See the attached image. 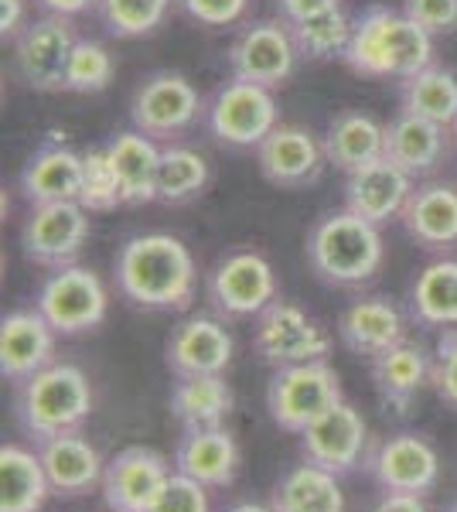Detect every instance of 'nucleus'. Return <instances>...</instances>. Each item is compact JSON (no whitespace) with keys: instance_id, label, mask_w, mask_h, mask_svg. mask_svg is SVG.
Here are the masks:
<instances>
[{"instance_id":"obj_19","label":"nucleus","mask_w":457,"mask_h":512,"mask_svg":"<svg viewBox=\"0 0 457 512\" xmlns=\"http://www.w3.org/2000/svg\"><path fill=\"white\" fill-rule=\"evenodd\" d=\"M58 332L38 308L11 311L0 321V376L4 383H24L55 362Z\"/></svg>"},{"instance_id":"obj_5","label":"nucleus","mask_w":457,"mask_h":512,"mask_svg":"<svg viewBox=\"0 0 457 512\" xmlns=\"http://www.w3.org/2000/svg\"><path fill=\"white\" fill-rule=\"evenodd\" d=\"M342 376L328 359L297 362V366L273 369L267 386L270 420L287 434L301 437L321 414L342 403Z\"/></svg>"},{"instance_id":"obj_7","label":"nucleus","mask_w":457,"mask_h":512,"mask_svg":"<svg viewBox=\"0 0 457 512\" xmlns=\"http://www.w3.org/2000/svg\"><path fill=\"white\" fill-rule=\"evenodd\" d=\"M35 308L62 338H76L103 325L110 311V294L96 270L72 263V267L52 270V277L41 284L35 297Z\"/></svg>"},{"instance_id":"obj_21","label":"nucleus","mask_w":457,"mask_h":512,"mask_svg":"<svg viewBox=\"0 0 457 512\" xmlns=\"http://www.w3.org/2000/svg\"><path fill=\"white\" fill-rule=\"evenodd\" d=\"M406 338V318L389 297H359L338 315V342L359 359H376Z\"/></svg>"},{"instance_id":"obj_2","label":"nucleus","mask_w":457,"mask_h":512,"mask_svg":"<svg viewBox=\"0 0 457 512\" xmlns=\"http://www.w3.org/2000/svg\"><path fill=\"white\" fill-rule=\"evenodd\" d=\"M345 65L369 79H410L434 65V35L406 11L369 7L352 28Z\"/></svg>"},{"instance_id":"obj_23","label":"nucleus","mask_w":457,"mask_h":512,"mask_svg":"<svg viewBox=\"0 0 457 512\" xmlns=\"http://www.w3.org/2000/svg\"><path fill=\"white\" fill-rule=\"evenodd\" d=\"M21 192L28 205L79 202L82 195V154L62 140H48L28 158L21 171Z\"/></svg>"},{"instance_id":"obj_27","label":"nucleus","mask_w":457,"mask_h":512,"mask_svg":"<svg viewBox=\"0 0 457 512\" xmlns=\"http://www.w3.org/2000/svg\"><path fill=\"white\" fill-rule=\"evenodd\" d=\"M120 181L123 205H151L157 202V168H161V144L140 130H123L106 144Z\"/></svg>"},{"instance_id":"obj_17","label":"nucleus","mask_w":457,"mask_h":512,"mask_svg":"<svg viewBox=\"0 0 457 512\" xmlns=\"http://www.w3.org/2000/svg\"><path fill=\"white\" fill-rule=\"evenodd\" d=\"M164 362L178 379L188 376H222L232 362V335L222 318L191 315L171 328L164 345Z\"/></svg>"},{"instance_id":"obj_34","label":"nucleus","mask_w":457,"mask_h":512,"mask_svg":"<svg viewBox=\"0 0 457 512\" xmlns=\"http://www.w3.org/2000/svg\"><path fill=\"white\" fill-rule=\"evenodd\" d=\"M400 106L420 120L454 130L457 123V76L444 65H427L417 76L400 82Z\"/></svg>"},{"instance_id":"obj_20","label":"nucleus","mask_w":457,"mask_h":512,"mask_svg":"<svg viewBox=\"0 0 457 512\" xmlns=\"http://www.w3.org/2000/svg\"><path fill=\"white\" fill-rule=\"evenodd\" d=\"M413 188L417 185L400 164L379 158L345 178V209L382 226L403 216V205L410 202Z\"/></svg>"},{"instance_id":"obj_4","label":"nucleus","mask_w":457,"mask_h":512,"mask_svg":"<svg viewBox=\"0 0 457 512\" xmlns=\"http://www.w3.org/2000/svg\"><path fill=\"white\" fill-rule=\"evenodd\" d=\"M307 263L328 287H362L379 274L386 246L376 222L355 212H331L307 233Z\"/></svg>"},{"instance_id":"obj_39","label":"nucleus","mask_w":457,"mask_h":512,"mask_svg":"<svg viewBox=\"0 0 457 512\" xmlns=\"http://www.w3.org/2000/svg\"><path fill=\"white\" fill-rule=\"evenodd\" d=\"M79 205L89 212H113L123 205L120 195V181H116L113 161L103 147H89L82 151V195Z\"/></svg>"},{"instance_id":"obj_12","label":"nucleus","mask_w":457,"mask_h":512,"mask_svg":"<svg viewBox=\"0 0 457 512\" xmlns=\"http://www.w3.org/2000/svg\"><path fill=\"white\" fill-rule=\"evenodd\" d=\"M365 472L382 492H403V495H427L434 492L440 478V458L434 444L423 434L403 431L379 444H369L365 454Z\"/></svg>"},{"instance_id":"obj_22","label":"nucleus","mask_w":457,"mask_h":512,"mask_svg":"<svg viewBox=\"0 0 457 512\" xmlns=\"http://www.w3.org/2000/svg\"><path fill=\"white\" fill-rule=\"evenodd\" d=\"M239 444L226 427L185 431L174 448V472L195 478L205 489H229L239 475Z\"/></svg>"},{"instance_id":"obj_26","label":"nucleus","mask_w":457,"mask_h":512,"mask_svg":"<svg viewBox=\"0 0 457 512\" xmlns=\"http://www.w3.org/2000/svg\"><path fill=\"white\" fill-rule=\"evenodd\" d=\"M430 366L434 359L427 355V349L417 342H403L393 345L389 352L376 355L369 362L372 369V383H376L379 400L386 403L393 414H410V403L417 400V393L430 383Z\"/></svg>"},{"instance_id":"obj_33","label":"nucleus","mask_w":457,"mask_h":512,"mask_svg":"<svg viewBox=\"0 0 457 512\" xmlns=\"http://www.w3.org/2000/svg\"><path fill=\"white\" fill-rule=\"evenodd\" d=\"M410 315L427 328H457V260L444 256L420 270L410 291Z\"/></svg>"},{"instance_id":"obj_35","label":"nucleus","mask_w":457,"mask_h":512,"mask_svg":"<svg viewBox=\"0 0 457 512\" xmlns=\"http://www.w3.org/2000/svg\"><path fill=\"white\" fill-rule=\"evenodd\" d=\"M212 178L209 158L188 144L161 147V168H157V202L185 205L205 192Z\"/></svg>"},{"instance_id":"obj_10","label":"nucleus","mask_w":457,"mask_h":512,"mask_svg":"<svg viewBox=\"0 0 457 512\" xmlns=\"http://www.w3.org/2000/svg\"><path fill=\"white\" fill-rule=\"evenodd\" d=\"M253 349L267 366H297V362H314L328 359L331 352V335L307 315L304 308H297L294 301H277L267 311L256 315V335Z\"/></svg>"},{"instance_id":"obj_9","label":"nucleus","mask_w":457,"mask_h":512,"mask_svg":"<svg viewBox=\"0 0 457 512\" xmlns=\"http://www.w3.org/2000/svg\"><path fill=\"white\" fill-rule=\"evenodd\" d=\"M205 113L202 96L181 72H154L134 89L130 99V120L134 130L154 137V140H171L181 137L185 130H191L198 123V117Z\"/></svg>"},{"instance_id":"obj_32","label":"nucleus","mask_w":457,"mask_h":512,"mask_svg":"<svg viewBox=\"0 0 457 512\" xmlns=\"http://www.w3.org/2000/svg\"><path fill=\"white\" fill-rule=\"evenodd\" d=\"M52 495L38 451L21 444L0 448V512H41Z\"/></svg>"},{"instance_id":"obj_36","label":"nucleus","mask_w":457,"mask_h":512,"mask_svg":"<svg viewBox=\"0 0 457 512\" xmlns=\"http://www.w3.org/2000/svg\"><path fill=\"white\" fill-rule=\"evenodd\" d=\"M352 28H355V21L338 7V11L290 24V35H294V45L301 59L328 62V59H345V48H348V41H352Z\"/></svg>"},{"instance_id":"obj_44","label":"nucleus","mask_w":457,"mask_h":512,"mask_svg":"<svg viewBox=\"0 0 457 512\" xmlns=\"http://www.w3.org/2000/svg\"><path fill=\"white\" fill-rule=\"evenodd\" d=\"M338 7H342V0H277L280 21H287V24L318 18V14L338 11Z\"/></svg>"},{"instance_id":"obj_43","label":"nucleus","mask_w":457,"mask_h":512,"mask_svg":"<svg viewBox=\"0 0 457 512\" xmlns=\"http://www.w3.org/2000/svg\"><path fill=\"white\" fill-rule=\"evenodd\" d=\"M403 11L430 35H451L457 28V0H406Z\"/></svg>"},{"instance_id":"obj_40","label":"nucleus","mask_w":457,"mask_h":512,"mask_svg":"<svg viewBox=\"0 0 457 512\" xmlns=\"http://www.w3.org/2000/svg\"><path fill=\"white\" fill-rule=\"evenodd\" d=\"M430 386L437 400L457 410V328H440L434 366H430Z\"/></svg>"},{"instance_id":"obj_28","label":"nucleus","mask_w":457,"mask_h":512,"mask_svg":"<svg viewBox=\"0 0 457 512\" xmlns=\"http://www.w3.org/2000/svg\"><path fill=\"white\" fill-rule=\"evenodd\" d=\"M386 158L400 164L413 181L434 175L447 158V127L400 113L386 127Z\"/></svg>"},{"instance_id":"obj_46","label":"nucleus","mask_w":457,"mask_h":512,"mask_svg":"<svg viewBox=\"0 0 457 512\" xmlns=\"http://www.w3.org/2000/svg\"><path fill=\"white\" fill-rule=\"evenodd\" d=\"M35 4L41 7L45 14H52V18H79V14L93 11V7H99V0H35Z\"/></svg>"},{"instance_id":"obj_16","label":"nucleus","mask_w":457,"mask_h":512,"mask_svg":"<svg viewBox=\"0 0 457 512\" xmlns=\"http://www.w3.org/2000/svg\"><path fill=\"white\" fill-rule=\"evenodd\" d=\"M171 478V465L161 451L130 444L116 451L103 468V499L110 512H151L164 482Z\"/></svg>"},{"instance_id":"obj_47","label":"nucleus","mask_w":457,"mask_h":512,"mask_svg":"<svg viewBox=\"0 0 457 512\" xmlns=\"http://www.w3.org/2000/svg\"><path fill=\"white\" fill-rule=\"evenodd\" d=\"M372 512H427L423 495H403V492H386L379 499V506Z\"/></svg>"},{"instance_id":"obj_48","label":"nucleus","mask_w":457,"mask_h":512,"mask_svg":"<svg viewBox=\"0 0 457 512\" xmlns=\"http://www.w3.org/2000/svg\"><path fill=\"white\" fill-rule=\"evenodd\" d=\"M226 512H273V506H260V502H236Z\"/></svg>"},{"instance_id":"obj_3","label":"nucleus","mask_w":457,"mask_h":512,"mask_svg":"<svg viewBox=\"0 0 457 512\" xmlns=\"http://www.w3.org/2000/svg\"><path fill=\"white\" fill-rule=\"evenodd\" d=\"M93 414V386L72 362H52L14 386V420L35 444L79 431Z\"/></svg>"},{"instance_id":"obj_24","label":"nucleus","mask_w":457,"mask_h":512,"mask_svg":"<svg viewBox=\"0 0 457 512\" xmlns=\"http://www.w3.org/2000/svg\"><path fill=\"white\" fill-rule=\"evenodd\" d=\"M38 458L45 465L48 485H52L55 495L76 499V495H86L96 485H103V468H106L103 458H99V451L79 431L41 441Z\"/></svg>"},{"instance_id":"obj_30","label":"nucleus","mask_w":457,"mask_h":512,"mask_svg":"<svg viewBox=\"0 0 457 512\" xmlns=\"http://www.w3.org/2000/svg\"><path fill=\"white\" fill-rule=\"evenodd\" d=\"M171 417L181 431H205V427H226L229 414L236 410V393L222 376H188L178 379L168 396Z\"/></svg>"},{"instance_id":"obj_37","label":"nucleus","mask_w":457,"mask_h":512,"mask_svg":"<svg viewBox=\"0 0 457 512\" xmlns=\"http://www.w3.org/2000/svg\"><path fill=\"white\" fill-rule=\"evenodd\" d=\"M99 18L116 38H147L164 24L171 0H99Z\"/></svg>"},{"instance_id":"obj_50","label":"nucleus","mask_w":457,"mask_h":512,"mask_svg":"<svg viewBox=\"0 0 457 512\" xmlns=\"http://www.w3.org/2000/svg\"><path fill=\"white\" fill-rule=\"evenodd\" d=\"M454 140H457V123H454Z\"/></svg>"},{"instance_id":"obj_14","label":"nucleus","mask_w":457,"mask_h":512,"mask_svg":"<svg viewBox=\"0 0 457 512\" xmlns=\"http://www.w3.org/2000/svg\"><path fill=\"white\" fill-rule=\"evenodd\" d=\"M76 41L69 21L45 14L14 38V69L38 93H65V69Z\"/></svg>"},{"instance_id":"obj_49","label":"nucleus","mask_w":457,"mask_h":512,"mask_svg":"<svg viewBox=\"0 0 457 512\" xmlns=\"http://www.w3.org/2000/svg\"><path fill=\"white\" fill-rule=\"evenodd\" d=\"M440 512H457V499H451V502H447V506L440 509Z\"/></svg>"},{"instance_id":"obj_6","label":"nucleus","mask_w":457,"mask_h":512,"mask_svg":"<svg viewBox=\"0 0 457 512\" xmlns=\"http://www.w3.org/2000/svg\"><path fill=\"white\" fill-rule=\"evenodd\" d=\"M205 123L219 144L236 147V151H246V147L256 151L280 127V110L273 89L232 79L215 89L205 106Z\"/></svg>"},{"instance_id":"obj_8","label":"nucleus","mask_w":457,"mask_h":512,"mask_svg":"<svg viewBox=\"0 0 457 512\" xmlns=\"http://www.w3.org/2000/svg\"><path fill=\"white\" fill-rule=\"evenodd\" d=\"M205 294L219 318H253L277 301V277L263 253L232 250L209 270Z\"/></svg>"},{"instance_id":"obj_45","label":"nucleus","mask_w":457,"mask_h":512,"mask_svg":"<svg viewBox=\"0 0 457 512\" xmlns=\"http://www.w3.org/2000/svg\"><path fill=\"white\" fill-rule=\"evenodd\" d=\"M28 24L31 21L24 18V0H0V35H4V41H14Z\"/></svg>"},{"instance_id":"obj_42","label":"nucleus","mask_w":457,"mask_h":512,"mask_svg":"<svg viewBox=\"0 0 457 512\" xmlns=\"http://www.w3.org/2000/svg\"><path fill=\"white\" fill-rule=\"evenodd\" d=\"M181 7L202 28H229L246 14L249 0H181Z\"/></svg>"},{"instance_id":"obj_1","label":"nucleus","mask_w":457,"mask_h":512,"mask_svg":"<svg viewBox=\"0 0 457 512\" xmlns=\"http://www.w3.org/2000/svg\"><path fill=\"white\" fill-rule=\"evenodd\" d=\"M116 291L144 311H185L195 297V256L171 233H140L120 246Z\"/></svg>"},{"instance_id":"obj_15","label":"nucleus","mask_w":457,"mask_h":512,"mask_svg":"<svg viewBox=\"0 0 457 512\" xmlns=\"http://www.w3.org/2000/svg\"><path fill=\"white\" fill-rule=\"evenodd\" d=\"M301 454L304 461L338 478L352 475L355 468L365 465V454H369V427L359 410L342 400L301 434Z\"/></svg>"},{"instance_id":"obj_31","label":"nucleus","mask_w":457,"mask_h":512,"mask_svg":"<svg viewBox=\"0 0 457 512\" xmlns=\"http://www.w3.org/2000/svg\"><path fill=\"white\" fill-rule=\"evenodd\" d=\"M273 512H345V492L338 475L301 461L277 478L270 492Z\"/></svg>"},{"instance_id":"obj_38","label":"nucleus","mask_w":457,"mask_h":512,"mask_svg":"<svg viewBox=\"0 0 457 512\" xmlns=\"http://www.w3.org/2000/svg\"><path fill=\"white\" fill-rule=\"evenodd\" d=\"M113 76H116V65L110 48L99 45L93 38H79L76 48H72L69 69H65V93L96 96L103 89H110Z\"/></svg>"},{"instance_id":"obj_11","label":"nucleus","mask_w":457,"mask_h":512,"mask_svg":"<svg viewBox=\"0 0 457 512\" xmlns=\"http://www.w3.org/2000/svg\"><path fill=\"white\" fill-rule=\"evenodd\" d=\"M89 239V209L79 202L31 205L21 226V250L28 263L48 270L72 267Z\"/></svg>"},{"instance_id":"obj_13","label":"nucleus","mask_w":457,"mask_h":512,"mask_svg":"<svg viewBox=\"0 0 457 512\" xmlns=\"http://www.w3.org/2000/svg\"><path fill=\"white\" fill-rule=\"evenodd\" d=\"M297 45L287 21H253L236 35L229 48V72L232 79L256 82V86L277 89L294 76L297 69Z\"/></svg>"},{"instance_id":"obj_25","label":"nucleus","mask_w":457,"mask_h":512,"mask_svg":"<svg viewBox=\"0 0 457 512\" xmlns=\"http://www.w3.org/2000/svg\"><path fill=\"white\" fill-rule=\"evenodd\" d=\"M403 229L410 239H417L423 250H451L457 246V188L444 181L417 185L410 202L403 205Z\"/></svg>"},{"instance_id":"obj_18","label":"nucleus","mask_w":457,"mask_h":512,"mask_svg":"<svg viewBox=\"0 0 457 512\" xmlns=\"http://www.w3.org/2000/svg\"><path fill=\"white\" fill-rule=\"evenodd\" d=\"M256 164L260 175L277 188H307L321 178L328 154L324 144L311 130L280 123L273 134L256 147Z\"/></svg>"},{"instance_id":"obj_29","label":"nucleus","mask_w":457,"mask_h":512,"mask_svg":"<svg viewBox=\"0 0 457 512\" xmlns=\"http://www.w3.org/2000/svg\"><path fill=\"white\" fill-rule=\"evenodd\" d=\"M321 144L324 154H328V164L352 175V171L365 168V164L386 158V127L376 117H369V113L348 110L328 123Z\"/></svg>"},{"instance_id":"obj_41","label":"nucleus","mask_w":457,"mask_h":512,"mask_svg":"<svg viewBox=\"0 0 457 512\" xmlns=\"http://www.w3.org/2000/svg\"><path fill=\"white\" fill-rule=\"evenodd\" d=\"M151 512H209V489L195 478L171 472L161 495L154 499Z\"/></svg>"}]
</instances>
